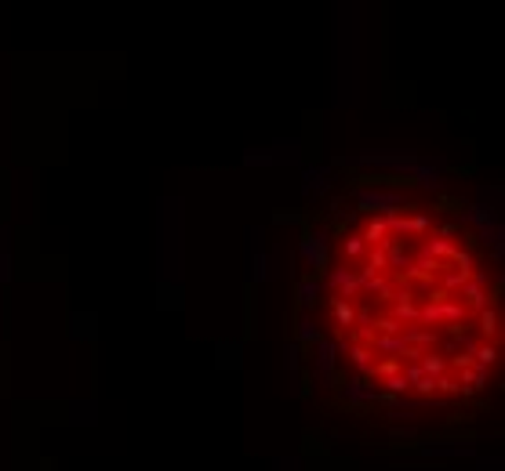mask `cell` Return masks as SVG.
Returning a JSON list of instances; mask_svg holds the SVG:
<instances>
[{"instance_id": "1", "label": "cell", "mask_w": 505, "mask_h": 471, "mask_svg": "<svg viewBox=\"0 0 505 471\" xmlns=\"http://www.w3.org/2000/svg\"><path fill=\"white\" fill-rule=\"evenodd\" d=\"M320 330L360 392L404 406H465L502 366V283L491 250L451 210L382 200L327 243Z\"/></svg>"}]
</instances>
